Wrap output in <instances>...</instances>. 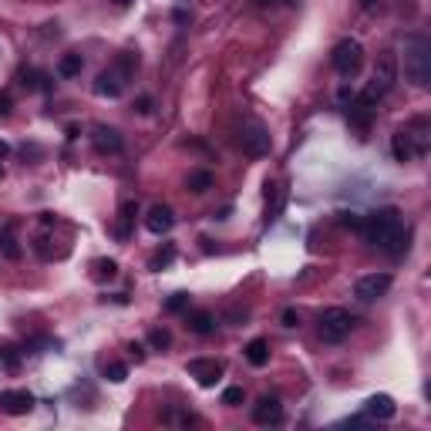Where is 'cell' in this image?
<instances>
[{
    "label": "cell",
    "instance_id": "5b68a950",
    "mask_svg": "<svg viewBox=\"0 0 431 431\" xmlns=\"http://www.w3.org/2000/svg\"><path fill=\"white\" fill-rule=\"evenodd\" d=\"M351 327H354V317L347 310H340V307H330V310L320 314V337L327 344H340L351 334Z\"/></svg>",
    "mask_w": 431,
    "mask_h": 431
},
{
    "label": "cell",
    "instance_id": "484cf974",
    "mask_svg": "<svg viewBox=\"0 0 431 431\" xmlns=\"http://www.w3.org/2000/svg\"><path fill=\"white\" fill-rule=\"evenodd\" d=\"M209 186H212V172H206V169L189 172V189H192V192H206Z\"/></svg>",
    "mask_w": 431,
    "mask_h": 431
},
{
    "label": "cell",
    "instance_id": "f35d334b",
    "mask_svg": "<svg viewBox=\"0 0 431 431\" xmlns=\"http://www.w3.org/2000/svg\"><path fill=\"white\" fill-rule=\"evenodd\" d=\"M7 152H10V145H7V142H0V159H3Z\"/></svg>",
    "mask_w": 431,
    "mask_h": 431
},
{
    "label": "cell",
    "instance_id": "7c38bea8",
    "mask_svg": "<svg viewBox=\"0 0 431 431\" xmlns=\"http://www.w3.org/2000/svg\"><path fill=\"white\" fill-rule=\"evenodd\" d=\"M364 411H367V418H374V421H391L394 414H397V404H394L391 394H371L364 401Z\"/></svg>",
    "mask_w": 431,
    "mask_h": 431
},
{
    "label": "cell",
    "instance_id": "4dcf8cb0",
    "mask_svg": "<svg viewBox=\"0 0 431 431\" xmlns=\"http://www.w3.org/2000/svg\"><path fill=\"white\" fill-rule=\"evenodd\" d=\"M105 377H108L112 384H122V381L129 377V367H125V364H108V367H105Z\"/></svg>",
    "mask_w": 431,
    "mask_h": 431
},
{
    "label": "cell",
    "instance_id": "9c48e42d",
    "mask_svg": "<svg viewBox=\"0 0 431 431\" xmlns=\"http://www.w3.org/2000/svg\"><path fill=\"white\" fill-rule=\"evenodd\" d=\"M34 408V394L31 391H0V411L3 414H27Z\"/></svg>",
    "mask_w": 431,
    "mask_h": 431
},
{
    "label": "cell",
    "instance_id": "3957f363",
    "mask_svg": "<svg viewBox=\"0 0 431 431\" xmlns=\"http://www.w3.org/2000/svg\"><path fill=\"white\" fill-rule=\"evenodd\" d=\"M330 61H334V71H337V75L354 78L357 71H360V64H364V48H360V41L344 38L337 48H334Z\"/></svg>",
    "mask_w": 431,
    "mask_h": 431
},
{
    "label": "cell",
    "instance_id": "74e56055",
    "mask_svg": "<svg viewBox=\"0 0 431 431\" xmlns=\"http://www.w3.org/2000/svg\"><path fill=\"white\" fill-rule=\"evenodd\" d=\"M340 223H344V226H351V229H360V219H357V216H344Z\"/></svg>",
    "mask_w": 431,
    "mask_h": 431
},
{
    "label": "cell",
    "instance_id": "8992f818",
    "mask_svg": "<svg viewBox=\"0 0 431 431\" xmlns=\"http://www.w3.org/2000/svg\"><path fill=\"white\" fill-rule=\"evenodd\" d=\"M240 149L249 155V159H263V155H270V131L263 129L260 122H246L243 129H240Z\"/></svg>",
    "mask_w": 431,
    "mask_h": 431
},
{
    "label": "cell",
    "instance_id": "7bdbcfd3",
    "mask_svg": "<svg viewBox=\"0 0 431 431\" xmlns=\"http://www.w3.org/2000/svg\"><path fill=\"white\" fill-rule=\"evenodd\" d=\"M0 175H3V169H0Z\"/></svg>",
    "mask_w": 431,
    "mask_h": 431
},
{
    "label": "cell",
    "instance_id": "f1b7e54d",
    "mask_svg": "<svg viewBox=\"0 0 431 431\" xmlns=\"http://www.w3.org/2000/svg\"><path fill=\"white\" fill-rule=\"evenodd\" d=\"M166 310H169V314H182V310H189V293H172L169 300H166Z\"/></svg>",
    "mask_w": 431,
    "mask_h": 431
},
{
    "label": "cell",
    "instance_id": "cb8c5ba5",
    "mask_svg": "<svg viewBox=\"0 0 431 431\" xmlns=\"http://www.w3.org/2000/svg\"><path fill=\"white\" fill-rule=\"evenodd\" d=\"M92 277L94 280H112V277H118V263L115 260H94L92 263Z\"/></svg>",
    "mask_w": 431,
    "mask_h": 431
},
{
    "label": "cell",
    "instance_id": "4fadbf2b",
    "mask_svg": "<svg viewBox=\"0 0 431 431\" xmlns=\"http://www.w3.org/2000/svg\"><path fill=\"white\" fill-rule=\"evenodd\" d=\"M172 226H175V216H172L169 206H152L149 216H145V229L155 233V236H166Z\"/></svg>",
    "mask_w": 431,
    "mask_h": 431
},
{
    "label": "cell",
    "instance_id": "ffe728a7",
    "mask_svg": "<svg viewBox=\"0 0 431 431\" xmlns=\"http://www.w3.org/2000/svg\"><path fill=\"white\" fill-rule=\"evenodd\" d=\"M212 327H216V320L209 310H196V314H189V330H196V334H212Z\"/></svg>",
    "mask_w": 431,
    "mask_h": 431
},
{
    "label": "cell",
    "instance_id": "2e32d148",
    "mask_svg": "<svg viewBox=\"0 0 431 431\" xmlns=\"http://www.w3.org/2000/svg\"><path fill=\"white\" fill-rule=\"evenodd\" d=\"M404 131H408V138H411L414 155H425V152H428V122H425V118H414L411 129H404Z\"/></svg>",
    "mask_w": 431,
    "mask_h": 431
},
{
    "label": "cell",
    "instance_id": "52a82bcc",
    "mask_svg": "<svg viewBox=\"0 0 431 431\" xmlns=\"http://www.w3.org/2000/svg\"><path fill=\"white\" fill-rule=\"evenodd\" d=\"M391 290V273H371V277H360L354 286V297L360 303H374L377 297H384Z\"/></svg>",
    "mask_w": 431,
    "mask_h": 431
},
{
    "label": "cell",
    "instance_id": "8d00e7d4",
    "mask_svg": "<svg viewBox=\"0 0 431 431\" xmlns=\"http://www.w3.org/2000/svg\"><path fill=\"white\" fill-rule=\"evenodd\" d=\"M344 425H347V428H364V425H367V421H364V418H347V421H344Z\"/></svg>",
    "mask_w": 431,
    "mask_h": 431
},
{
    "label": "cell",
    "instance_id": "836d02e7",
    "mask_svg": "<svg viewBox=\"0 0 431 431\" xmlns=\"http://www.w3.org/2000/svg\"><path fill=\"white\" fill-rule=\"evenodd\" d=\"M300 323V314L297 310H283V327H297Z\"/></svg>",
    "mask_w": 431,
    "mask_h": 431
},
{
    "label": "cell",
    "instance_id": "9a60e30c",
    "mask_svg": "<svg viewBox=\"0 0 431 431\" xmlns=\"http://www.w3.org/2000/svg\"><path fill=\"white\" fill-rule=\"evenodd\" d=\"M94 149L98 152H122V135H118V131L115 129H108V125H98V129H94Z\"/></svg>",
    "mask_w": 431,
    "mask_h": 431
},
{
    "label": "cell",
    "instance_id": "7402d4cb",
    "mask_svg": "<svg viewBox=\"0 0 431 431\" xmlns=\"http://www.w3.org/2000/svg\"><path fill=\"white\" fill-rule=\"evenodd\" d=\"M20 78H24V88H31V92H48L51 88L44 71H20Z\"/></svg>",
    "mask_w": 431,
    "mask_h": 431
},
{
    "label": "cell",
    "instance_id": "ba28073f",
    "mask_svg": "<svg viewBox=\"0 0 431 431\" xmlns=\"http://www.w3.org/2000/svg\"><path fill=\"white\" fill-rule=\"evenodd\" d=\"M186 371H189V377H196L203 388H216V381L223 377V364L212 360V357H196V360L186 364Z\"/></svg>",
    "mask_w": 431,
    "mask_h": 431
},
{
    "label": "cell",
    "instance_id": "30bf717a",
    "mask_svg": "<svg viewBox=\"0 0 431 431\" xmlns=\"http://www.w3.org/2000/svg\"><path fill=\"white\" fill-rule=\"evenodd\" d=\"M125 81H129V78H125L112 64L108 71H101V75H98V81H94V92L101 94V98H118V94L125 92Z\"/></svg>",
    "mask_w": 431,
    "mask_h": 431
},
{
    "label": "cell",
    "instance_id": "d4e9b609",
    "mask_svg": "<svg viewBox=\"0 0 431 431\" xmlns=\"http://www.w3.org/2000/svg\"><path fill=\"white\" fill-rule=\"evenodd\" d=\"M0 364H3L7 371H17L20 367V351L14 344H3V347H0Z\"/></svg>",
    "mask_w": 431,
    "mask_h": 431
},
{
    "label": "cell",
    "instance_id": "f546056e",
    "mask_svg": "<svg viewBox=\"0 0 431 431\" xmlns=\"http://www.w3.org/2000/svg\"><path fill=\"white\" fill-rule=\"evenodd\" d=\"M243 388H226L223 391V404L226 408H240V404H243Z\"/></svg>",
    "mask_w": 431,
    "mask_h": 431
},
{
    "label": "cell",
    "instance_id": "ab89813d",
    "mask_svg": "<svg viewBox=\"0 0 431 431\" xmlns=\"http://www.w3.org/2000/svg\"><path fill=\"white\" fill-rule=\"evenodd\" d=\"M256 3H286V0H256Z\"/></svg>",
    "mask_w": 431,
    "mask_h": 431
},
{
    "label": "cell",
    "instance_id": "ac0fdd59",
    "mask_svg": "<svg viewBox=\"0 0 431 431\" xmlns=\"http://www.w3.org/2000/svg\"><path fill=\"white\" fill-rule=\"evenodd\" d=\"M408 243H411V229H408V226H401V229L394 233L391 240H388V246H384V249L391 253L394 260H401V256L408 253Z\"/></svg>",
    "mask_w": 431,
    "mask_h": 431
},
{
    "label": "cell",
    "instance_id": "83f0119b",
    "mask_svg": "<svg viewBox=\"0 0 431 431\" xmlns=\"http://www.w3.org/2000/svg\"><path fill=\"white\" fill-rule=\"evenodd\" d=\"M135 212H138V206H135V203H125V206H122V229H118V236H122V240L129 236V226H131V219H135Z\"/></svg>",
    "mask_w": 431,
    "mask_h": 431
},
{
    "label": "cell",
    "instance_id": "7a4b0ae2",
    "mask_svg": "<svg viewBox=\"0 0 431 431\" xmlns=\"http://www.w3.org/2000/svg\"><path fill=\"white\" fill-rule=\"evenodd\" d=\"M401 226H404V223H401V212H397L394 206L374 209L371 216H364V219H360V236H364L371 246H381V249H384V246H388V240H391Z\"/></svg>",
    "mask_w": 431,
    "mask_h": 431
},
{
    "label": "cell",
    "instance_id": "60d3db41",
    "mask_svg": "<svg viewBox=\"0 0 431 431\" xmlns=\"http://www.w3.org/2000/svg\"><path fill=\"white\" fill-rule=\"evenodd\" d=\"M115 3H118V7H129L131 0H115Z\"/></svg>",
    "mask_w": 431,
    "mask_h": 431
},
{
    "label": "cell",
    "instance_id": "44dd1931",
    "mask_svg": "<svg viewBox=\"0 0 431 431\" xmlns=\"http://www.w3.org/2000/svg\"><path fill=\"white\" fill-rule=\"evenodd\" d=\"M81 68H85L81 54H64L61 61H57V75H61V78H75V75H81Z\"/></svg>",
    "mask_w": 431,
    "mask_h": 431
},
{
    "label": "cell",
    "instance_id": "e0dca14e",
    "mask_svg": "<svg viewBox=\"0 0 431 431\" xmlns=\"http://www.w3.org/2000/svg\"><path fill=\"white\" fill-rule=\"evenodd\" d=\"M391 152H394L397 162H411L414 159V145H411V138H408V131L404 129L391 135Z\"/></svg>",
    "mask_w": 431,
    "mask_h": 431
},
{
    "label": "cell",
    "instance_id": "d590c367",
    "mask_svg": "<svg viewBox=\"0 0 431 431\" xmlns=\"http://www.w3.org/2000/svg\"><path fill=\"white\" fill-rule=\"evenodd\" d=\"M129 354L135 357V364H142V360H145V347H142V344H129Z\"/></svg>",
    "mask_w": 431,
    "mask_h": 431
},
{
    "label": "cell",
    "instance_id": "e575fe53",
    "mask_svg": "<svg viewBox=\"0 0 431 431\" xmlns=\"http://www.w3.org/2000/svg\"><path fill=\"white\" fill-rule=\"evenodd\" d=\"M135 112H142V115H149V112H152V98H149V94H142V98L135 101Z\"/></svg>",
    "mask_w": 431,
    "mask_h": 431
},
{
    "label": "cell",
    "instance_id": "603a6c76",
    "mask_svg": "<svg viewBox=\"0 0 431 431\" xmlns=\"http://www.w3.org/2000/svg\"><path fill=\"white\" fill-rule=\"evenodd\" d=\"M172 260H175V246H172V243H166V246H162V249H159V253H155V256H152L149 270H155V273H162V270H166V266H169Z\"/></svg>",
    "mask_w": 431,
    "mask_h": 431
},
{
    "label": "cell",
    "instance_id": "1f68e13d",
    "mask_svg": "<svg viewBox=\"0 0 431 431\" xmlns=\"http://www.w3.org/2000/svg\"><path fill=\"white\" fill-rule=\"evenodd\" d=\"M149 344H152V347H159V351H162V347H169V344H172L169 330H159V327H155V330L149 334Z\"/></svg>",
    "mask_w": 431,
    "mask_h": 431
},
{
    "label": "cell",
    "instance_id": "277c9868",
    "mask_svg": "<svg viewBox=\"0 0 431 431\" xmlns=\"http://www.w3.org/2000/svg\"><path fill=\"white\" fill-rule=\"evenodd\" d=\"M394 78H397V71H394V57L384 54V57H381V64H377L374 78L364 85L360 98H364V101H371V105H377V101H381V98H384V94L394 88Z\"/></svg>",
    "mask_w": 431,
    "mask_h": 431
},
{
    "label": "cell",
    "instance_id": "4316f807",
    "mask_svg": "<svg viewBox=\"0 0 431 431\" xmlns=\"http://www.w3.org/2000/svg\"><path fill=\"white\" fill-rule=\"evenodd\" d=\"M0 246H3V253H7L10 260H20V246H17V240H14V236H10L7 229L0 233Z\"/></svg>",
    "mask_w": 431,
    "mask_h": 431
},
{
    "label": "cell",
    "instance_id": "b9f144b4",
    "mask_svg": "<svg viewBox=\"0 0 431 431\" xmlns=\"http://www.w3.org/2000/svg\"><path fill=\"white\" fill-rule=\"evenodd\" d=\"M360 3H364V7H374L377 0H360Z\"/></svg>",
    "mask_w": 431,
    "mask_h": 431
},
{
    "label": "cell",
    "instance_id": "8fae6325",
    "mask_svg": "<svg viewBox=\"0 0 431 431\" xmlns=\"http://www.w3.org/2000/svg\"><path fill=\"white\" fill-rule=\"evenodd\" d=\"M374 112H377V105L364 101V98L357 94V98H351V108H347V122H351L354 129L367 131V129H371V122H374Z\"/></svg>",
    "mask_w": 431,
    "mask_h": 431
},
{
    "label": "cell",
    "instance_id": "d6986e66",
    "mask_svg": "<svg viewBox=\"0 0 431 431\" xmlns=\"http://www.w3.org/2000/svg\"><path fill=\"white\" fill-rule=\"evenodd\" d=\"M246 360H249L253 367H263V364L270 360V344H266L263 337L249 340V344H246Z\"/></svg>",
    "mask_w": 431,
    "mask_h": 431
},
{
    "label": "cell",
    "instance_id": "5bb4252c",
    "mask_svg": "<svg viewBox=\"0 0 431 431\" xmlns=\"http://www.w3.org/2000/svg\"><path fill=\"white\" fill-rule=\"evenodd\" d=\"M283 418V408L277 397H260L256 404H253V421L256 425H277Z\"/></svg>",
    "mask_w": 431,
    "mask_h": 431
},
{
    "label": "cell",
    "instance_id": "d6a6232c",
    "mask_svg": "<svg viewBox=\"0 0 431 431\" xmlns=\"http://www.w3.org/2000/svg\"><path fill=\"white\" fill-rule=\"evenodd\" d=\"M10 108H14L10 94H7V92H0V118H7V115H10Z\"/></svg>",
    "mask_w": 431,
    "mask_h": 431
},
{
    "label": "cell",
    "instance_id": "6da1fadb",
    "mask_svg": "<svg viewBox=\"0 0 431 431\" xmlns=\"http://www.w3.org/2000/svg\"><path fill=\"white\" fill-rule=\"evenodd\" d=\"M404 75L418 88H428L431 85V41L428 38L411 34V38L404 41Z\"/></svg>",
    "mask_w": 431,
    "mask_h": 431
}]
</instances>
